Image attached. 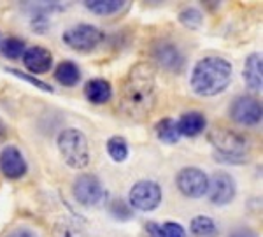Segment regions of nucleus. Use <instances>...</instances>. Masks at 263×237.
I'll return each mask as SVG.
<instances>
[{"instance_id": "1", "label": "nucleus", "mask_w": 263, "mask_h": 237, "mask_svg": "<svg viewBox=\"0 0 263 237\" xmlns=\"http://www.w3.org/2000/svg\"><path fill=\"white\" fill-rule=\"evenodd\" d=\"M156 105V70L149 62H139L128 70L120 90V111L142 121Z\"/></svg>"}, {"instance_id": "2", "label": "nucleus", "mask_w": 263, "mask_h": 237, "mask_svg": "<svg viewBox=\"0 0 263 237\" xmlns=\"http://www.w3.org/2000/svg\"><path fill=\"white\" fill-rule=\"evenodd\" d=\"M232 63L221 57H205L192 70V90L200 97H214L232 83Z\"/></svg>"}, {"instance_id": "3", "label": "nucleus", "mask_w": 263, "mask_h": 237, "mask_svg": "<svg viewBox=\"0 0 263 237\" xmlns=\"http://www.w3.org/2000/svg\"><path fill=\"white\" fill-rule=\"evenodd\" d=\"M58 150L72 169H84L90 163V146L86 135L78 129H65L58 135Z\"/></svg>"}, {"instance_id": "4", "label": "nucleus", "mask_w": 263, "mask_h": 237, "mask_svg": "<svg viewBox=\"0 0 263 237\" xmlns=\"http://www.w3.org/2000/svg\"><path fill=\"white\" fill-rule=\"evenodd\" d=\"M209 141L213 142V146L218 150V153L224 156V158H232V162H235L237 158H240V162L246 160L249 150V142L244 135L233 132L230 129H214L209 134Z\"/></svg>"}, {"instance_id": "5", "label": "nucleus", "mask_w": 263, "mask_h": 237, "mask_svg": "<svg viewBox=\"0 0 263 237\" xmlns=\"http://www.w3.org/2000/svg\"><path fill=\"white\" fill-rule=\"evenodd\" d=\"M62 39L74 51L88 53L104 41V32L100 28H97L95 25L81 23L63 32Z\"/></svg>"}, {"instance_id": "6", "label": "nucleus", "mask_w": 263, "mask_h": 237, "mask_svg": "<svg viewBox=\"0 0 263 237\" xmlns=\"http://www.w3.org/2000/svg\"><path fill=\"white\" fill-rule=\"evenodd\" d=\"M162 186L156 181H139L132 186L128 202L135 209L147 213V211H155L162 204Z\"/></svg>"}, {"instance_id": "7", "label": "nucleus", "mask_w": 263, "mask_h": 237, "mask_svg": "<svg viewBox=\"0 0 263 237\" xmlns=\"http://www.w3.org/2000/svg\"><path fill=\"white\" fill-rule=\"evenodd\" d=\"M179 192L188 198H202L209 190V176L198 167H184L176 177Z\"/></svg>"}, {"instance_id": "8", "label": "nucleus", "mask_w": 263, "mask_h": 237, "mask_svg": "<svg viewBox=\"0 0 263 237\" xmlns=\"http://www.w3.org/2000/svg\"><path fill=\"white\" fill-rule=\"evenodd\" d=\"M228 113H230V118L235 123L244 126H253L261 121L263 109H261V102L258 99H254L251 95H239L233 99Z\"/></svg>"}, {"instance_id": "9", "label": "nucleus", "mask_w": 263, "mask_h": 237, "mask_svg": "<svg viewBox=\"0 0 263 237\" xmlns=\"http://www.w3.org/2000/svg\"><path fill=\"white\" fill-rule=\"evenodd\" d=\"M76 200L83 206H95L104 198V186L100 179L93 174H81L76 177L74 186H72Z\"/></svg>"}, {"instance_id": "10", "label": "nucleus", "mask_w": 263, "mask_h": 237, "mask_svg": "<svg viewBox=\"0 0 263 237\" xmlns=\"http://www.w3.org/2000/svg\"><path fill=\"white\" fill-rule=\"evenodd\" d=\"M151 57L162 69L171 70V72H179L184 67V57H182L181 49L171 41L156 42L151 49Z\"/></svg>"}, {"instance_id": "11", "label": "nucleus", "mask_w": 263, "mask_h": 237, "mask_svg": "<svg viewBox=\"0 0 263 237\" xmlns=\"http://www.w3.org/2000/svg\"><path fill=\"white\" fill-rule=\"evenodd\" d=\"M235 181L227 172H216V174L209 179V198L214 206H227L230 204L235 197Z\"/></svg>"}, {"instance_id": "12", "label": "nucleus", "mask_w": 263, "mask_h": 237, "mask_svg": "<svg viewBox=\"0 0 263 237\" xmlns=\"http://www.w3.org/2000/svg\"><path fill=\"white\" fill-rule=\"evenodd\" d=\"M28 165L16 146H6L0 153V172L7 179H20L27 174Z\"/></svg>"}, {"instance_id": "13", "label": "nucleus", "mask_w": 263, "mask_h": 237, "mask_svg": "<svg viewBox=\"0 0 263 237\" xmlns=\"http://www.w3.org/2000/svg\"><path fill=\"white\" fill-rule=\"evenodd\" d=\"M21 58H23V65L32 74H46L53 67V54L42 46H32V48L25 49Z\"/></svg>"}, {"instance_id": "14", "label": "nucleus", "mask_w": 263, "mask_h": 237, "mask_svg": "<svg viewBox=\"0 0 263 237\" xmlns=\"http://www.w3.org/2000/svg\"><path fill=\"white\" fill-rule=\"evenodd\" d=\"M84 97L88 99V102L91 104H105L111 100L112 97V86L107 79L102 78H95L90 79L86 84H84Z\"/></svg>"}, {"instance_id": "15", "label": "nucleus", "mask_w": 263, "mask_h": 237, "mask_svg": "<svg viewBox=\"0 0 263 237\" xmlns=\"http://www.w3.org/2000/svg\"><path fill=\"white\" fill-rule=\"evenodd\" d=\"M207 126V120L202 113L198 111H190L184 113L181 116V120L177 121V130L184 137H197L200 135Z\"/></svg>"}, {"instance_id": "16", "label": "nucleus", "mask_w": 263, "mask_h": 237, "mask_svg": "<svg viewBox=\"0 0 263 237\" xmlns=\"http://www.w3.org/2000/svg\"><path fill=\"white\" fill-rule=\"evenodd\" d=\"M244 79L251 90H261L263 88V62L260 53H251L246 58Z\"/></svg>"}, {"instance_id": "17", "label": "nucleus", "mask_w": 263, "mask_h": 237, "mask_svg": "<svg viewBox=\"0 0 263 237\" xmlns=\"http://www.w3.org/2000/svg\"><path fill=\"white\" fill-rule=\"evenodd\" d=\"M54 78H57V81L60 83L62 86L70 88V86H76V84L79 83V79H81V70H79V67L76 65L74 62L65 60L57 67V70H54Z\"/></svg>"}, {"instance_id": "18", "label": "nucleus", "mask_w": 263, "mask_h": 237, "mask_svg": "<svg viewBox=\"0 0 263 237\" xmlns=\"http://www.w3.org/2000/svg\"><path fill=\"white\" fill-rule=\"evenodd\" d=\"M155 132H156V137H158L160 141L167 142V144H176L181 139V134H179V130H177V121L172 120V118H163V120H160L158 123L155 125Z\"/></svg>"}, {"instance_id": "19", "label": "nucleus", "mask_w": 263, "mask_h": 237, "mask_svg": "<svg viewBox=\"0 0 263 237\" xmlns=\"http://www.w3.org/2000/svg\"><path fill=\"white\" fill-rule=\"evenodd\" d=\"M84 6L88 11L99 16H111L120 12L126 6V2H121V0H88V2H84Z\"/></svg>"}, {"instance_id": "20", "label": "nucleus", "mask_w": 263, "mask_h": 237, "mask_svg": "<svg viewBox=\"0 0 263 237\" xmlns=\"http://www.w3.org/2000/svg\"><path fill=\"white\" fill-rule=\"evenodd\" d=\"M190 230L197 237H214L218 234L216 223L209 216H195L190 223Z\"/></svg>"}, {"instance_id": "21", "label": "nucleus", "mask_w": 263, "mask_h": 237, "mask_svg": "<svg viewBox=\"0 0 263 237\" xmlns=\"http://www.w3.org/2000/svg\"><path fill=\"white\" fill-rule=\"evenodd\" d=\"M107 153L114 162H125L128 158V142L121 135H112L107 141Z\"/></svg>"}, {"instance_id": "22", "label": "nucleus", "mask_w": 263, "mask_h": 237, "mask_svg": "<svg viewBox=\"0 0 263 237\" xmlns=\"http://www.w3.org/2000/svg\"><path fill=\"white\" fill-rule=\"evenodd\" d=\"M0 53L9 60H18L25 53V42L18 37H9L0 44Z\"/></svg>"}, {"instance_id": "23", "label": "nucleus", "mask_w": 263, "mask_h": 237, "mask_svg": "<svg viewBox=\"0 0 263 237\" xmlns=\"http://www.w3.org/2000/svg\"><path fill=\"white\" fill-rule=\"evenodd\" d=\"M179 21L188 28H198L202 25V12L195 9V7H186V9L181 11Z\"/></svg>"}, {"instance_id": "24", "label": "nucleus", "mask_w": 263, "mask_h": 237, "mask_svg": "<svg viewBox=\"0 0 263 237\" xmlns=\"http://www.w3.org/2000/svg\"><path fill=\"white\" fill-rule=\"evenodd\" d=\"M111 214L116 220H121V222H125V220H130L134 214H132V209L128 204H125V200H121V198H116V200H112L111 204Z\"/></svg>"}, {"instance_id": "25", "label": "nucleus", "mask_w": 263, "mask_h": 237, "mask_svg": "<svg viewBox=\"0 0 263 237\" xmlns=\"http://www.w3.org/2000/svg\"><path fill=\"white\" fill-rule=\"evenodd\" d=\"M6 237H39V234L28 227H16L11 232H7Z\"/></svg>"}, {"instance_id": "26", "label": "nucleus", "mask_w": 263, "mask_h": 237, "mask_svg": "<svg viewBox=\"0 0 263 237\" xmlns=\"http://www.w3.org/2000/svg\"><path fill=\"white\" fill-rule=\"evenodd\" d=\"M9 72H12V74H16L18 78H25L27 81H30L32 84H35V86H39L41 90H44V92H53V88L49 86V84H46V83H42V81H39V79H33V78H30V76H27V74H23V72H20V70H14V69H9Z\"/></svg>"}, {"instance_id": "27", "label": "nucleus", "mask_w": 263, "mask_h": 237, "mask_svg": "<svg viewBox=\"0 0 263 237\" xmlns=\"http://www.w3.org/2000/svg\"><path fill=\"white\" fill-rule=\"evenodd\" d=\"M230 237H258V234L248 227H240V228H237V230H233Z\"/></svg>"}]
</instances>
